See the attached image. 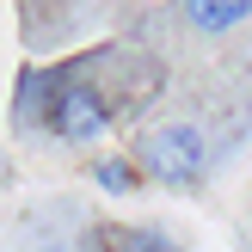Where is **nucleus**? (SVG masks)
<instances>
[{
	"mask_svg": "<svg viewBox=\"0 0 252 252\" xmlns=\"http://www.w3.org/2000/svg\"><path fill=\"white\" fill-rule=\"evenodd\" d=\"M179 6H185V19L203 37H221V31H234V25L252 19V0H179Z\"/></svg>",
	"mask_w": 252,
	"mask_h": 252,
	"instance_id": "nucleus-3",
	"label": "nucleus"
},
{
	"mask_svg": "<svg viewBox=\"0 0 252 252\" xmlns=\"http://www.w3.org/2000/svg\"><path fill=\"white\" fill-rule=\"evenodd\" d=\"M93 185L105 197H129V191H142V172H135V160H123V154H98L93 160Z\"/></svg>",
	"mask_w": 252,
	"mask_h": 252,
	"instance_id": "nucleus-4",
	"label": "nucleus"
},
{
	"mask_svg": "<svg viewBox=\"0 0 252 252\" xmlns=\"http://www.w3.org/2000/svg\"><path fill=\"white\" fill-rule=\"evenodd\" d=\"M135 160H142V172L154 185L191 191L197 172H203V160H209V142H203L197 123H154V129L142 135V148H135Z\"/></svg>",
	"mask_w": 252,
	"mask_h": 252,
	"instance_id": "nucleus-1",
	"label": "nucleus"
},
{
	"mask_svg": "<svg viewBox=\"0 0 252 252\" xmlns=\"http://www.w3.org/2000/svg\"><path fill=\"white\" fill-rule=\"evenodd\" d=\"M246 86H252V56H246Z\"/></svg>",
	"mask_w": 252,
	"mask_h": 252,
	"instance_id": "nucleus-6",
	"label": "nucleus"
},
{
	"mask_svg": "<svg viewBox=\"0 0 252 252\" xmlns=\"http://www.w3.org/2000/svg\"><path fill=\"white\" fill-rule=\"evenodd\" d=\"M37 252H74V246H37Z\"/></svg>",
	"mask_w": 252,
	"mask_h": 252,
	"instance_id": "nucleus-5",
	"label": "nucleus"
},
{
	"mask_svg": "<svg viewBox=\"0 0 252 252\" xmlns=\"http://www.w3.org/2000/svg\"><path fill=\"white\" fill-rule=\"evenodd\" d=\"M86 252H179L154 228H86Z\"/></svg>",
	"mask_w": 252,
	"mask_h": 252,
	"instance_id": "nucleus-2",
	"label": "nucleus"
}]
</instances>
